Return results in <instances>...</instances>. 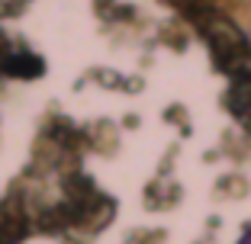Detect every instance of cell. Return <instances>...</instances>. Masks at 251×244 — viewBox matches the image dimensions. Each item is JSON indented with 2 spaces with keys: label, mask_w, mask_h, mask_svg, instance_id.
<instances>
[{
  "label": "cell",
  "mask_w": 251,
  "mask_h": 244,
  "mask_svg": "<svg viewBox=\"0 0 251 244\" xmlns=\"http://www.w3.org/2000/svg\"><path fill=\"white\" fill-rule=\"evenodd\" d=\"M242 244H251V235H248V238H245V241H242Z\"/></svg>",
  "instance_id": "6da1fadb"
}]
</instances>
